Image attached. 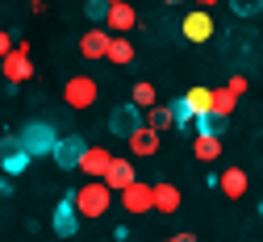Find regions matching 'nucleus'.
<instances>
[{"instance_id": "obj_1", "label": "nucleus", "mask_w": 263, "mask_h": 242, "mask_svg": "<svg viewBox=\"0 0 263 242\" xmlns=\"http://www.w3.org/2000/svg\"><path fill=\"white\" fill-rule=\"evenodd\" d=\"M71 204H76L80 217H105L109 204H113V188H109L105 180H88V184L71 196Z\"/></svg>"}, {"instance_id": "obj_2", "label": "nucleus", "mask_w": 263, "mask_h": 242, "mask_svg": "<svg viewBox=\"0 0 263 242\" xmlns=\"http://www.w3.org/2000/svg\"><path fill=\"white\" fill-rule=\"evenodd\" d=\"M17 142L29 151V159H38V155H50V151H54L59 134H54V125H50V121H29V125L21 129Z\"/></svg>"}, {"instance_id": "obj_3", "label": "nucleus", "mask_w": 263, "mask_h": 242, "mask_svg": "<svg viewBox=\"0 0 263 242\" xmlns=\"http://www.w3.org/2000/svg\"><path fill=\"white\" fill-rule=\"evenodd\" d=\"M0 76H5L9 84H25L29 76H34V63H29V42H17L5 59H0Z\"/></svg>"}, {"instance_id": "obj_4", "label": "nucleus", "mask_w": 263, "mask_h": 242, "mask_svg": "<svg viewBox=\"0 0 263 242\" xmlns=\"http://www.w3.org/2000/svg\"><path fill=\"white\" fill-rule=\"evenodd\" d=\"M96 96H101V84H96L92 76H71L67 84H63V100H67L71 109H92Z\"/></svg>"}, {"instance_id": "obj_5", "label": "nucleus", "mask_w": 263, "mask_h": 242, "mask_svg": "<svg viewBox=\"0 0 263 242\" xmlns=\"http://www.w3.org/2000/svg\"><path fill=\"white\" fill-rule=\"evenodd\" d=\"M121 204H125V213H151L155 209V184H129V188H121Z\"/></svg>"}, {"instance_id": "obj_6", "label": "nucleus", "mask_w": 263, "mask_h": 242, "mask_svg": "<svg viewBox=\"0 0 263 242\" xmlns=\"http://www.w3.org/2000/svg\"><path fill=\"white\" fill-rule=\"evenodd\" d=\"M84 142H80V138L76 134H67V138H59V142H54V151H50V159L63 167V171H80V159H84Z\"/></svg>"}, {"instance_id": "obj_7", "label": "nucleus", "mask_w": 263, "mask_h": 242, "mask_svg": "<svg viewBox=\"0 0 263 242\" xmlns=\"http://www.w3.org/2000/svg\"><path fill=\"white\" fill-rule=\"evenodd\" d=\"M25 167H29V151L17 138H5V142H0V171H5V176H21Z\"/></svg>"}, {"instance_id": "obj_8", "label": "nucleus", "mask_w": 263, "mask_h": 242, "mask_svg": "<svg viewBox=\"0 0 263 242\" xmlns=\"http://www.w3.org/2000/svg\"><path fill=\"white\" fill-rule=\"evenodd\" d=\"M180 29H184L188 42H209V38H213V17H209V9H192V13L180 21Z\"/></svg>"}, {"instance_id": "obj_9", "label": "nucleus", "mask_w": 263, "mask_h": 242, "mask_svg": "<svg viewBox=\"0 0 263 242\" xmlns=\"http://www.w3.org/2000/svg\"><path fill=\"white\" fill-rule=\"evenodd\" d=\"M109 38H113V33L105 29V25H92L88 33H80V54L84 59H105V50H109Z\"/></svg>"}, {"instance_id": "obj_10", "label": "nucleus", "mask_w": 263, "mask_h": 242, "mask_svg": "<svg viewBox=\"0 0 263 242\" xmlns=\"http://www.w3.org/2000/svg\"><path fill=\"white\" fill-rule=\"evenodd\" d=\"M134 25H138V13H134V5H125V0L109 5V13H105V29H109V33H129Z\"/></svg>"}, {"instance_id": "obj_11", "label": "nucleus", "mask_w": 263, "mask_h": 242, "mask_svg": "<svg viewBox=\"0 0 263 242\" xmlns=\"http://www.w3.org/2000/svg\"><path fill=\"white\" fill-rule=\"evenodd\" d=\"M125 142H129V155H138V159H151V155H159V129H151V125L142 121L134 134L125 138Z\"/></svg>"}, {"instance_id": "obj_12", "label": "nucleus", "mask_w": 263, "mask_h": 242, "mask_svg": "<svg viewBox=\"0 0 263 242\" xmlns=\"http://www.w3.org/2000/svg\"><path fill=\"white\" fill-rule=\"evenodd\" d=\"M142 125V109L138 105H121V109H113V117H109V129L117 134V138H129Z\"/></svg>"}, {"instance_id": "obj_13", "label": "nucleus", "mask_w": 263, "mask_h": 242, "mask_svg": "<svg viewBox=\"0 0 263 242\" xmlns=\"http://www.w3.org/2000/svg\"><path fill=\"white\" fill-rule=\"evenodd\" d=\"M109 163H113V155H109L105 146H88L84 159H80V171H84V176H92V180H105Z\"/></svg>"}, {"instance_id": "obj_14", "label": "nucleus", "mask_w": 263, "mask_h": 242, "mask_svg": "<svg viewBox=\"0 0 263 242\" xmlns=\"http://www.w3.org/2000/svg\"><path fill=\"white\" fill-rule=\"evenodd\" d=\"M105 184H109L113 192L129 188V184H134V159H117V155H113V163H109V171H105Z\"/></svg>"}, {"instance_id": "obj_15", "label": "nucleus", "mask_w": 263, "mask_h": 242, "mask_svg": "<svg viewBox=\"0 0 263 242\" xmlns=\"http://www.w3.org/2000/svg\"><path fill=\"white\" fill-rule=\"evenodd\" d=\"M217 188H221L230 200H238V196L247 192V171H242V167H226L221 176H217Z\"/></svg>"}, {"instance_id": "obj_16", "label": "nucleus", "mask_w": 263, "mask_h": 242, "mask_svg": "<svg viewBox=\"0 0 263 242\" xmlns=\"http://www.w3.org/2000/svg\"><path fill=\"white\" fill-rule=\"evenodd\" d=\"M76 230H80V213H76L71 200H63L59 209H54V234H59V238H71Z\"/></svg>"}, {"instance_id": "obj_17", "label": "nucleus", "mask_w": 263, "mask_h": 242, "mask_svg": "<svg viewBox=\"0 0 263 242\" xmlns=\"http://www.w3.org/2000/svg\"><path fill=\"white\" fill-rule=\"evenodd\" d=\"M105 59H109L113 67H125V63H134V42H129L125 33H113V38H109V50H105Z\"/></svg>"}, {"instance_id": "obj_18", "label": "nucleus", "mask_w": 263, "mask_h": 242, "mask_svg": "<svg viewBox=\"0 0 263 242\" xmlns=\"http://www.w3.org/2000/svg\"><path fill=\"white\" fill-rule=\"evenodd\" d=\"M192 155L201 159V163H213V159H221V138H217V134H196Z\"/></svg>"}, {"instance_id": "obj_19", "label": "nucleus", "mask_w": 263, "mask_h": 242, "mask_svg": "<svg viewBox=\"0 0 263 242\" xmlns=\"http://www.w3.org/2000/svg\"><path fill=\"white\" fill-rule=\"evenodd\" d=\"M142 121H146L151 129H159V134L176 125V117H172V105H159V100H155V105H151V109L142 113Z\"/></svg>"}, {"instance_id": "obj_20", "label": "nucleus", "mask_w": 263, "mask_h": 242, "mask_svg": "<svg viewBox=\"0 0 263 242\" xmlns=\"http://www.w3.org/2000/svg\"><path fill=\"white\" fill-rule=\"evenodd\" d=\"M155 209L159 213H176L180 209V188L176 184H155Z\"/></svg>"}, {"instance_id": "obj_21", "label": "nucleus", "mask_w": 263, "mask_h": 242, "mask_svg": "<svg viewBox=\"0 0 263 242\" xmlns=\"http://www.w3.org/2000/svg\"><path fill=\"white\" fill-rule=\"evenodd\" d=\"M226 121H230V117H221V113L209 109V113H196L192 125H196V134H217V138H221V134H226Z\"/></svg>"}, {"instance_id": "obj_22", "label": "nucleus", "mask_w": 263, "mask_h": 242, "mask_svg": "<svg viewBox=\"0 0 263 242\" xmlns=\"http://www.w3.org/2000/svg\"><path fill=\"white\" fill-rule=\"evenodd\" d=\"M184 100H188L192 113H209V105H213V88H188Z\"/></svg>"}, {"instance_id": "obj_23", "label": "nucleus", "mask_w": 263, "mask_h": 242, "mask_svg": "<svg viewBox=\"0 0 263 242\" xmlns=\"http://www.w3.org/2000/svg\"><path fill=\"white\" fill-rule=\"evenodd\" d=\"M234 105H238V96L230 92V88H213V113H221V117H234Z\"/></svg>"}, {"instance_id": "obj_24", "label": "nucleus", "mask_w": 263, "mask_h": 242, "mask_svg": "<svg viewBox=\"0 0 263 242\" xmlns=\"http://www.w3.org/2000/svg\"><path fill=\"white\" fill-rule=\"evenodd\" d=\"M155 100H159V92H155V84H151V80H138V84H134V100H129V105H138V109L146 113V109L155 105Z\"/></svg>"}, {"instance_id": "obj_25", "label": "nucleus", "mask_w": 263, "mask_h": 242, "mask_svg": "<svg viewBox=\"0 0 263 242\" xmlns=\"http://www.w3.org/2000/svg\"><path fill=\"white\" fill-rule=\"evenodd\" d=\"M172 117H176V125H192V121H196V113L188 109V100H184V96L172 100Z\"/></svg>"}, {"instance_id": "obj_26", "label": "nucleus", "mask_w": 263, "mask_h": 242, "mask_svg": "<svg viewBox=\"0 0 263 242\" xmlns=\"http://www.w3.org/2000/svg\"><path fill=\"white\" fill-rule=\"evenodd\" d=\"M84 13H88V21H92V25H105L109 5H105V0H88V5H84Z\"/></svg>"}, {"instance_id": "obj_27", "label": "nucleus", "mask_w": 263, "mask_h": 242, "mask_svg": "<svg viewBox=\"0 0 263 242\" xmlns=\"http://www.w3.org/2000/svg\"><path fill=\"white\" fill-rule=\"evenodd\" d=\"M230 9H234L238 17H255L263 9V0H230Z\"/></svg>"}, {"instance_id": "obj_28", "label": "nucleus", "mask_w": 263, "mask_h": 242, "mask_svg": "<svg viewBox=\"0 0 263 242\" xmlns=\"http://www.w3.org/2000/svg\"><path fill=\"white\" fill-rule=\"evenodd\" d=\"M226 88H230V92H234V96H242V92H247V76H234V80H230Z\"/></svg>"}, {"instance_id": "obj_29", "label": "nucleus", "mask_w": 263, "mask_h": 242, "mask_svg": "<svg viewBox=\"0 0 263 242\" xmlns=\"http://www.w3.org/2000/svg\"><path fill=\"white\" fill-rule=\"evenodd\" d=\"M9 50H13V38H9V33H5V29H0V59H5Z\"/></svg>"}, {"instance_id": "obj_30", "label": "nucleus", "mask_w": 263, "mask_h": 242, "mask_svg": "<svg viewBox=\"0 0 263 242\" xmlns=\"http://www.w3.org/2000/svg\"><path fill=\"white\" fill-rule=\"evenodd\" d=\"M167 242H196L192 234H176V238H167Z\"/></svg>"}, {"instance_id": "obj_31", "label": "nucleus", "mask_w": 263, "mask_h": 242, "mask_svg": "<svg viewBox=\"0 0 263 242\" xmlns=\"http://www.w3.org/2000/svg\"><path fill=\"white\" fill-rule=\"evenodd\" d=\"M217 5V0H196V9H213Z\"/></svg>"}, {"instance_id": "obj_32", "label": "nucleus", "mask_w": 263, "mask_h": 242, "mask_svg": "<svg viewBox=\"0 0 263 242\" xmlns=\"http://www.w3.org/2000/svg\"><path fill=\"white\" fill-rule=\"evenodd\" d=\"M163 5H167V9H172V5H180V0H163Z\"/></svg>"}, {"instance_id": "obj_33", "label": "nucleus", "mask_w": 263, "mask_h": 242, "mask_svg": "<svg viewBox=\"0 0 263 242\" xmlns=\"http://www.w3.org/2000/svg\"><path fill=\"white\" fill-rule=\"evenodd\" d=\"M105 5H117V0H105Z\"/></svg>"}, {"instance_id": "obj_34", "label": "nucleus", "mask_w": 263, "mask_h": 242, "mask_svg": "<svg viewBox=\"0 0 263 242\" xmlns=\"http://www.w3.org/2000/svg\"><path fill=\"white\" fill-rule=\"evenodd\" d=\"M259 213H263V204H259Z\"/></svg>"}, {"instance_id": "obj_35", "label": "nucleus", "mask_w": 263, "mask_h": 242, "mask_svg": "<svg viewBox=\"0 0 263 242\" xmlns=\"http://www.w3.org/2000/svg\"><path fill=\"white\" fill-rule=\"evenodd\" d=\"M0 80H5V76H0Z\"/></svg>"}]
</instances>
